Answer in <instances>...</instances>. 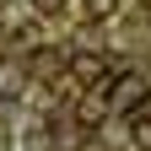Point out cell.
Instances as JSON below:
<instances>
[{"mask_svg":"<svg viewBox=\"0 0 151 151\" xmlns=\"http://www.w3.org/2000/svg\"><path fill=\"white\" fill-rule=\"evenodd\" d=\"M146 97H151V81L140 70H124L119 81L108 86V113H129V108H140Z\"/></svg>","mask_w":151,"mask_h":151,"instance_id":"1","label":"cell"},{"mask_svg":"<svg viewBox=\"0 0 151 151\" xmlns=\"http://www.w3.org/2000/svg\"><path fill=\"white\" fill-rule=\"evenodd\" d=\"M108 119V92H81V103H76V124L92 129V124H103Z\"/></svg>","mask_w":151,"mask_h":151,"instance_id":"2","label":"cell"},{"mask_svg":"<svg viewBox=\"0 0 151 151\" xmlns=\"http://www.w3.org/2000/svg\"><path fill=\"white\" fill-rule=\"evenodd\" d=\"M22 92V70L16 65H0V97H16Z\"/></svg>","mask_w":151,"mask_h":151,"instance_id":"3","label":"cell"},{"mask_svg":"<svg viewBox=\"0 0 151 151\" xmlns=\"http://www.w3.org/2000/svg\"><path fill=\"white\" fill-rule=\"evenodd\" d=\"M135 151H151V119H135Z\"/></svg>","mask_w":151,"mask_h":151,"instance_id":"4","label":"cell"},{"mask_svg":"<svg viewBox=\"0 0 151 151\" xmlns=\"http://www.w3.org/2000/svg\"><path fill=\"white\" fill-rule=\"evenodd\" d=\"M119 11V0H86V16H113Z\"/></svg>","mask_w":151,"mask_h":151,"instance_id":"5","label":"cell"},{"mask_svg":"<svg viewBox=\"0 0 151 151\" xmlns=\"http://www.w3.org/2000/svg\"><path fill=\"white\" fill-rule=\"evenodd\" d=\"M32 6L43 11V16H54V11H65V0H32Z\"/></svg>","mask_w":151,"mask_h":151,"instance_id":"6","label":"cell"},{"mask_svg":"<svg viewBox=\"0 0 151 151\" xmlns=\"http://www.w3.org/2000/svg\"><path fill=\"white\" fill-rule=\"evenodd\" d=\"M0 151H6V135H0Z\"/></svg>","mask_w":151,"mask_h":151,"instance_id":"7","label":"cell"}]
</instances>
